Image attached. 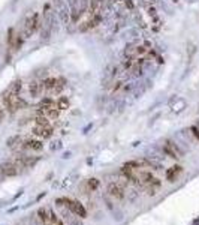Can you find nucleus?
Returning a JSON list of instances; mask_svg holds the SVG:
<instances>
[{
    "label": "nucleus",
    "instance_id": "obj_11",
    "mask_svg": "<svg viewBox=\"0 0 199 225\" xmlns=\"http://www.w3.org/2000/svg\"><path fill=\"white\" fill-rule=\"evenodd\" d=\"M183 173V167H180V165H174V167H171V168L166 171V180L168 182H175V179Z\"/></svg>",
    "mask_w": 199,
    "mask_h": 225
},
{
    "label": "nucleus",
    "instance_id": "obj_7",
    "mask_svg": "<svg viewBox=\"0 0 199 225\" xmlns=\"http://www.w3.org/2000/svg\"><path fill=\"white\" fill-rule=\"evenodd\" d=\"M21 149L23 150H35V152H39L44 149V143L39 141V140H27L21 143Z\"/></svg>",
    "mask_w": 199,
    "mask_h": 225
},
{
    "label": "nucleus",
    "instance_id": "obj_21",
    "mask_svg": "<svg viewBox=\"0 0 199 225\" xmlns=\"http://www.w3.org/2000/svg\"><path fill=\"white\" fill-rule=\"evenodd\" d=\"M21 89H23V84H21V81H20V80H17L15 83H12V86H11V89H9V92H12L14 95H20Z\"/></svg>",
    "mask_w": 199,
    "mask_h": 225
},
{
    "label": "nucleus",
    "instance_id": "obj_8",
    "mask_svg": "<svg viewBox=\"0 0 199 225\" xmlns=\"http://www.w3.org/2000/svg\"><path fill=\"white\" fill-rule=\"evenodd\" d=\"M33 135H36V137H39V138H49L51 135H53V128L51 126H36V128H33Z\"/></svg>",
    "mask_w": 199,
    "mask_h": 225
},
{
    "label": "nucleus",
    "instance_id": "obj_6",
    "mask_svg": "<svg viewBox=\"0 0 199 225\" xmlns=\"http://www.w3.org/2000/svg\"><path fill=\"white\" fill-rule=\"evenodd\" d=\"M99 186H100V182H99V179L92 177V179L84 180V182L81 183V191H82V194H90V192L97 191V189H99Z\"/></svg>",
    "mask_w": 199,
    "mask_h": 225
},
{
    "label": "nucleus",
    "instance_id": "obj_22",
    "mask_svg": "<svg viewBox=\"0 0 199 225\" xmlns=\"http://www.w3.org/2000/svg\"><path fill=\"white\" fill-rule=\"evenodd\" d=\"M36 126H49V119L47 116H37L35 119Z\"/></svg>",
    "mask_w": 199,
    "mask_h": 225
},
{
    "label": "nucleus",
    "instance_id": "obj_25",
    "mask_svg": "<svg viewBox=\"0 0 199 225\" xmlns=\"http://www.w3.org/2000/svg\"><path fill=\"white\" fill-rule=\"evenodd\" d=\"M61 90H63V83H61V81H59V83H57V86H56L54 89L51 90V95H59Z\"/></svg>",
    "mask_w": 199,
    "mask_h": 225
},
{
    "label": "nucleus",
    "instance_id": "obj_32",
    "mask_svg": "<svg viewBox=\"0 0 199 225\" xmlns=\"http://www.w3.org/2000/svg\"><path fill=\"white\" fill-rule=\"evenodd\" d=\"M78 2H80V0H70V5H72V6H75Z\"/></svg>",
    "mask_w": 199,
    "mask_h": 225
},
{
    "label": "nucleus",
    "instance_id": "obj_29",
    "mask_svg": "<svg viewBox=\"0 0 199 225\" xmlns=\"http://www.w3.org/2000/svg\"><path fill=\"white\" fill-rule=\"evenodd\" d=\"M124 5H126V6L129 8L130 11H132V9L135 8V5H133V2H132V0H124Z\"/></svg>",
    "mask_w": 199,
    "mask_h": 225
},
{
    "label": "nucleus",
    "instance_id": "obj_23",
    "mask_svg": "<svg viewBox=\"0 0 199 225\" xmlns=\"http://www.w3.org/2000/svg\"><path fill=\"white\" fill-rule=\"evenodd\" d=\"M49 216H51V225H64L63 221L59 218V215H56L54 212H49Z\"/></svg>",
    "mask_w": 199,
    "mask_h": 225
},
{
    "label": "nucleus",
    "instance_id": "obj_26",
    "mask_svg": "<svg viewBox=\"0 0 199 225\" xmlns=\"http://www.w3.org/2000/svg\"><path fill=\"white\" fill-rule=\"evenodd\" d=\"M190 132H192L193 137H195V138L199 141V126H198V125H193V126L190 128Z\"/></svg>",
    "mask_w": 199,
    "mask_h": 225
},
{
    "label": "nucleus",
    "instance_id": "obj_13",
    "mask_svg": "<svg viewBox=\"0 0 199 225\" xmlns=\"http://www.w3.org/2000/svg\"><path fill=\"white\" fill-rule=\"evenodd\" d=\"M42 84H39L37 81H32L30 84H29V93H30V96L32 98H37L39 95H41V92H42Z\"/></svg>",
    "mask_w": 199,
    "mask_h": 225
},
{
    "label": "nucleus",
    "instance_id": "obj_24",
    "mask_svg": "<svg viewBox=\"0 0 199 225\" xmlns=\"http://www.w3.org/2000/svg\"><path fill=\"white\" fill-rule=\"evenodd\" d=\"M147 50H148V48H147L145 45H136V47H135V56L136 57L144 56V54L147 53Z\"/></svg>",
    "mask_w": 199,
    "mask_h": 225
},
{
    "label": "nucleus",
    "instance_id": "obj_27",
    "mask_svg": "<svg viewBox=\"0 0 199 225\" xmlns=\"http://www.w3.org/2000/svg\"><path fill=\"white\" fill-rule=\"evenodd\" d=\"M78 9H80L81 14H84V12L88 9V0H81V8H78Z\"/></svg>",
    "mask_w": 199,
    "mask_h": 225
},
{
    "label": "nucleus",
    "instance_id": "obj_12",
    "mask_svg": "<svg viewBox=\"0 0 199 225\" xmlns=\"http://www.w3.org/2000/svg\"><path fill=\"white\" fill-rule=\"evenodd\" d=\"M36 216H37V219L41 221L42 225H51V216H49V212H48L47 209L41 207V209L37 210Z\"/></svg>",
    "mask_w": 199,
    "mask_h": 225
},
{
    "label": "nucleus",
    "instance_id": "obj_30",
    "mask_svg": "<svg viewBox=\"0 0 199 225\" xmlns=\"http://www.w3.org/2000/svg\"><path fill=\"white\" fill-rule=\"evenodd\" d=\"M121 86H123V83H121V81H117V83L114 84V87H112V92H117V90L120 89Z\"/></svg>",
    "mask_w": 199,
    "mask_h": 225
},
{
    "label": "nucleus",
    "instance_id": "obj_10",
    "mask_svg": "<svg viewBox=\"0 0 199 225\" xmlns=\"http://www.w3.org/2000/svg\"><path fill=\"white\" fill-rule=\"evenodd\" d=\"M136 176H138V185H144V186L154 179L151 171H138Z\"/></svg>",
    "mask_w": 199,
    "mask_h": 225
},
{
    "label": "nucleus",
    "instance_id": "obj_19",
    "mask_svg": "<svg viewBox=\"0 0 199 225\" xmlns=\"http://www.w3.org/2000/svg\"><path fill=\"white\" fill-rule=\"evenodd\" d=\"M15 39H17V35H15V29H14V27H11V29L8 30V38H6V41H8V47H9V48H14Z\"/></svg>",
    "mask_w": 199,
    "mask_h": 225
},
{
    "label": "nucleus",
    "instance_id": "obj_15",
    "mask_svg": "<svg viewBox=\"0 0 199 225\" xmlns=\"http://www.w3.org/2000/svg\"><path fill=\"white\" fill-rule=\"evenodd\" d=\"M21 143H23V138L20 137V135H14L11 138H8V141H6V144L8 147H11V149H17V147L21 146Z\"/></svg>",
    "mask_w": 199,
    "mask_h": 225
},
{
    "label": "nucleus",
    "instance_id": "obj_3",
    "mask_svg": "<svg viewBox=\"0 0 199 225\" xmlns=\"http://www.w3.org/2000/svg\"><path fill=\"white\" fill-rule=\"evenodd\" d=\"M106 192H108V195L111 197V198H114V200H117V201H123L124 198H126V192H124V188H121L118 183H109L108 185V188H106Z\"/></svg>",
    "mask_w": 199,
    "mask_h": 225
},
{
    "label": "nucleus",
    "instance_id": "obj_18",
    "mask_svg": "<svg viewBox=\"0 0 199 225\" xmlns=\"http://www.w3.org/2000/svg\"><path fill=\"white\" fill-rule=\"evenodd\" d=\"M102 21V15L100 14H94V15H92V18L88 20V29H94L96 26H99V22Z\"/></svg>",
    "mask_w": 199,
    "mask_h": 225
},
{
    "label": "nucleus",
    "instance_id": "obj_28",
    "mask_svg": "<svg viewBox=\"0 0 199 225\" xmlns=\"http://www.w3.org/2000/svg\"><path fill=\"white\" fill-rule=\"evenodd\" d=\"M147 12H148V15L153 17V18L157 17V11H156V8H153V6H148V8H147Z\"/></svg>",
    "mask_w": 199,
    "mask_h": 225
},
{
    "label": "nucleus",
    "instance_id": "obj_9",
    "mask_svg": "<svg viewBox=\"0 0 199 225\" xmlns=\"http://www.w3.org/2000/svg\"><path fill=\"white\" fill-rule=\"evenodd\" d=\"M160 186H162V182L159 179H153L150 183H147L145 185V191H147V194L148 195H156L157 192L160 191Z\"/></svg>",
    "mask_w": 199,
    "mask_h": 225
},
{
    "label": "nucleus",
    "instance_id": "obj_31",
    "mask_svg": "<svg viewBox=\"0 0 199 225\" xmlns=\"http://www.w3.org/2000/svg\"><path fill=\"white\" fill-rule=\"evenodd\" d=\"M3 116H5V114H3V110H2V107H0V122L3 120Z\"/></svg>",
    "mask_w": 199,
    "mask_h": 225
},
{
    "label": "nucleus",
    "instance_id": "obj_16",
    "mask_svg": "<svg viewBox=\"0 0 199 225\" xmlns=\"http://www.w3.org/2000/svg\"><path fill=\"white\" fill-rule=\"evenodd\" d=\"M100 5H102V0H90V5H88V12H90V15L99 14Z\"/></svg>",
    "mask_w": 199,
    "mask_h": 225
},
{
    "label": "nucleus",
    "instance_id": "obj_17",
    "mask_svg": "<svg viewBox=\"0 0 199 225\" xmlns=\"http://www.w3.org/2000/svg\"><path fill=\"white\" fill-rule=\"evenodd\" d=\"M69 105H70V102L66 96H60L59 99H57V102H56V107L59 108L60 111H61V110H68Z\"/></svg>",
    "mask_w": 199,
    "mask_h": 225
},
{
    "label": "nucleus",
    "instance_id": "obj_1",
    "mask_svg": "<svg viewBox=\"0 0 199 225\" xmlns=\"http://www.w3.org/2000/svg\"><path fill=\"white\" fill-rule=\"evenodd\" d=\"M42 26V22H41V17H39V14L35 12V14H32L30 17H27L25 18V21H24V29H23V36L24 38H30L32 35L37 32L39 30V27Z\"/></svg>",
    "mask_w": 199,
    "mask_h": 225
},
{
    "label": "nucleus",
    "instance_id": "obj_20",
    "mask_svg": "<svg viewBox=\"0 0 199 225\" xmlns=\"http://www.w3.org/2000/svg\"><path fill=\"white\" fill-rule=\"evenodd\" d=\"M63 216L68 219V222H69V225H82L81 222H80V218L78 219H75V218H72V212H63Z\"/></svg>",
    "mask_w": 199,
    "mask_h": 225
},
{
    "label": "nucleus",
    "instance_id": "obj_14",
    "mask_svg": "<svg viewBox=\"0 0 199 225\" xmlns=\"http://www.w3.org/2000/svg\"><path fill=\"white\" fill-rule=\"evenodd\" d=\"M57 83H59V80L57 78H53V77H48L42 81V89L44 90H48V92H51V90L54 89L56 86H57Z\"/></svg>",
    "mask_w": 199,
    "mask_h": 225
},
{
    "label": "nucleus",
    "instance_id": "obj_5",
    "mask_svg": "<svg viewBox=\"0 0 199 225\" xmlns=\"http://www.w3.org/2000/svg\"><path fill=\"white\" fill-rule=\"evenodd\" d=\"M163 153L166 156L172 158V159H181L183 158V153L180 152V149L172 143V141H169V140H166L163 144Z\"/></svg>",
    "mask_w": 199,
    "mask_h": 225
},
{
    "label": "nucleus",
    "instance_id": "obj_4",
    "mask_svg": "<svg viewBox=\"0 0 199 225\" xmlns=\"http://www.w3.org/2000/svg\"><path fill=\"white\" fill-rule=\"evenodd\" d=\"M0 173L3 177H15L20 173V167L15 162H5L0 165Z\"/></svg>",
    "mask_w": 199,
    "mask_h": 225
},
{
    "label": "nucleus",
    "instance_id": "obj_33",
    "mask_svg": "<svg viewBox=\"0 0 199 225\" xmlns=\"http://www.w3.org/2000/svg\"><path fill=\"white\" fill-rule=\"evenodd\" d=\"M172 2H175V3H177V2H178V0H172Z\"/></svg>",
    "mask_w": 199,
    "mask_h": 225
},
{
    "label": "nucleus",
    "instance_id": "obj_2",
    "mask_svg": "<svg viewBox=\"0 0 199 225\" xmlns=\"http://www.w3.org/2000/svg\"><path fill=\"white\" fill-rule=\"evenodd\" d=\"M66 207L69 209L73 215H76L78 218H87V209L84 207V204L80 201H75V200H70V198H66Z\"/></svg>",
    "mask_w": 199,
    "mask_h": 225
},
{
    "label": "nucleus",
    "instance_id": "obj_34",
    "mask_svg": "<svg viewBox=\"0 0 199 225\" xmlns=\"http://www.w3.org/2000/svg\"><path fill=\"white\" fill-rule=\"evenodd\" d=\"M115 2H121V0H115Z\"/></svg>",
    "mask_w": 199,
    "mask_h": 225
}]
</instances>
